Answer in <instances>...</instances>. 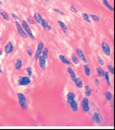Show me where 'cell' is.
<instances>
[{
  "label": "cell",
  "mask_w": 115,
  "mask_h": 130,
  "mask_svg": "<svg viewBox=\"0 0 115 130\" xmlns=\"http://www.w3.org/2000/svg\"><path fill=\"white\" fill-rule=\"evenodd\" d=\"M2 73V70L1 68V66H0V74H1Z\"/></svg>",
  "instance_id": "42"
},
{
  "label": "cell",
  "mask_w": 115,
  "mask_h": 130,
  "mask_svg": "<svg viewBox=\"0 0 115 130\" xmlns=\"http://www.w3.org/2000/svg\"><path fill=\"white\" fill-rule=\"evenodd\" d=\"M82 108L85 113H87L90 111L89 100L87 97L84 98L82 100Z\"/></svg>",
  "instance_id": "5"
},
{
  "label": "cell",
  "mask_w": 115,
  "mask_h": 130,
  "mask_svg": "<svg viewBox=\"0 0 115 130\" xmlns=\"http://www.w3.org/2000/svg\"><path fill=\"white\" fill-rule=\"evenodd\" d=\"M82 17H83V19L88 23L89 24H91L92 23V22L90 19L89 16L88 15V14L86 13H83L82 14Z\"/></svg>",
  "instance_id": "29"
},
{
  "label": "cell",
  "mask_w": 115,
  "mask_h": 130,
  "mask_svg": "<svg viewBox=\"0 0 115 130\" xmlns=\"http://www.w3.org/2000/svg\"><path fill=\"white\" fill-rule=\"evenodd\" d=\"M67 103L69 105L71 102L75 100V94L73 92H69L67 93L66 96Z\"/></svg>",
  "instance_id": "11"
},
{
  "label": "cell",
  "mask_w": 115,
  "mask_h": 130,
  "mask_svg": "<svg viewBox=\"0 0 115 130\" xmlns=\"http://www.w3.org/2000/svg\"><path fill=\"white\" fill-rule=\"evenodd\" d=\"M41 25L42 26L43 29L45 30H47L49 31L51 29V27L49 25L48 22L46 21V20H45L44 18L42 20Z\"/></svg>",
  "instance_id": "20"
},
{
  "label": "cell",
  "mask_w": 115,
  "mask_h": 130,
  "mask_svg": "<svg viewBox=\"0 0 115 130\" xmlns=\"http://www.w3.org/2000/svg\"><path fill=\"white\" fill-rule=\"evenodd\" d=\"M15 25L16 28V30L17 31L18 33V34L24 39H27L28 37L27 34L26 33V32L25 31L24 29H23V28L22 27V26H21V25L19 24V23L17 21H16L15 22Z\"/></svg>",
  "instance_id": "3"
},
{
  "label": "cell",
  "mask_w": 115,
  "mask_h": 130,
  "mask_svg": "<svg viewBox=\"0 0 115 130\" xmlns=\"http://www.w3.org/2000/svg\"><path fill=\"white\" fill-rule=\"evenodd\" d=\"M96 71L97 72V74L99 77H103L105 75V71L101 67H98L96 68Z\"/></svg>",
  "instance_id": "26"
},
{
  "label": "cell",
  "mask_w": 115,
  "mask_h": 130,
  "mask_svg": "<svg viewBox=\"0 0 115 130\" xmlns=\"http://www.w3.org/2000/svg\"><path fill=\"white\" fill-rule=\"evenodd\" d=\"M92 120L93 121V122L96 124H99L101 122L99 115L97 112H94L93 114L92 117Z\"/></svg>",
  "instance_id": "15"
},
{
  "label": "cell",
  "mask_w": 115,
  "mask_h": 130,
  "mask_svg": "<svg viewBox=\"0 0 115 130\" xmlns=\"http://www.w3.org/2000/svg\"><path fill=\"white\" fill-rule=\"evenodd\" d=\"M94 83L96 86H99L100 84V81H99V79H95L94 80Z\"/></svg>",
  "instance_id": "40"
},
{
  "label": "cell",
  "mask_w": 115,
  "mask_h": 130,
  "mask_svg": "<svg viewBox=\"0 0 115 130\" xmlns=\"http://www.w3.org/2000/svg\"><path fill=\"white\" fill-rule=\"evenodd\" d=\"M83 68L86 76L88 77H90L91 75V72L89 66L88 64H85L83 65Z\"/></svg>",
  "instance_id": "21"
},
{
  "label": "cell",
  "mask_w": 115,
  "mask_h": 130,
  "mask_svg": "<svg viewBox=\"0 0 115 130\" xmlns=\"http://www.w3.org/2000/svg\"><path fill=\"white\" fill-rule=\"evenodd\" d=\"M14 50V47L13 46L12 43L11 41H9L6 45L5 46L4 48V51L6 54H10L11 53H12Z\"/></svg>",
  "instance_id": "10"
},
{
  "label": "cell",
  "mask_w": 115,
  "mask_h": 130,
  "mask_svg": "<svg viewBox=\"0 0 115 130\" xmlns=\"http://www.w3.org/2000/svg\"><path fill=\"white\" fill-rule=\"evenodd\" d=\"M26 52H27V54L30 57H32L33 56V52L32 48L30 47H28Z\"/></svg>",
  "instance_id": "36"
},
{
  "label": "cell",
  "mask_w": 115,
  "mask_h": 130,
  "mask_svg": "<svg viewBox=\"0 0 115 130\" xmlns=\"http://www.w3.org/2000/svg\"><path fill=\"white\" fill-rule=\"evenodd\" d=\"M102 51L105 55L109 57L111 55V48L107 42L105 41L102 42Z\"/></svg>",
  "instance_id": "7"
},
{
  "label": "cell",
  "mask_w": 115,
  "mask_h": 130,
  "mask_svg": "<svg viewBox=\"0 0 115 130\" xmlns=\"http://www.w3.org/2000/svg\"><path fill=\"white\" fill-rule=\"evenodd\" d=\"M76 53L79 60L83 63H87L88 62L87 59L84 54L83 51L79 48H77L76 49Z\"/></svg>",
  "instance_id": "8"
},
{
  "label": "cell",
  "mask_w": 115,
  "mask_h": 130,
  "mask_svg": "<svg viewBox=\"0 0 115 130\" xmlns=\"http://www.w3.org/2000/svg\"><path fill=\"white\" fill-rule=\"evenodd\" d=\"M31 80L29 77L20 76L18 78V84L19 86L28 85L31 83Z\"/></svg>",
  "instance_id": "4"
},
{
  "label": "cell",
  "mask_w": 115,
  "mask_h": 130,
  "mask_svg": "<svg viewBox=\"0 0 115 130\" xmlns=\"http://www.w3.org/2000/svg\"><path fill=\"white\" fill-rule=\"evenodd\" d=\"M58 58L59 59L61 60V61L65 65H71V63L64 56V55L60 54L59 55Z\"/></svg>",
  "instance_id": "16"
},
{
  "label": "cell",
  "mask_w": 115,
  "mask_h": 130,
  "mask_svg": "<svg viewBox=\"0 0 115 130\" xmlns=\"http://www.w3.org/2000/svg\"><path fill=\"white\" fill-rule=\"evenodd\" d=\"M17 97L20 108L23 110H26L28 109L27 99L26 95L22 93H17Z\"/></svg>",
  "instance_id": "1"
},
{
  "label": "cell",
  "mask_w": 115,
  "mask_h": 130,
  "mask_svg": "<svg viewBox=\"0 0 115 130\" xmlns=\"http://www.w3.org/2000/svg\"><path fill=\"white\" fill-rule=\"evenodd\" d=\"M92 90L91 89L89 85H86L85 86V93L87 97H89L91 95V92Z\"/></svg>",
  "instance_id": "24"
},
{
  "label": "cell",
  "mask_w": 115,
  "mask_h": 130,
  "mask_svg": "<svg viewBox=\"0 0 115 130\" xmlns=\"http://www.w3.org/2000/svg\"><path fill=\"white\" fill-rule=\"evenodd\" d=\"M57 23H58V25H59V26L61 27L62 29L63 30L64 34H66L68 32V31H69L68 28L63 21H62L61 20H58Z\"/></svg>",
  "instance_id": "14"
},
{
  "label": "cell",
  "mask_w": 115,
  "mask_h": 130,
  "mask_svg": "<svg viewBox=\"0 0 115 130\" xmlns=\"http://www.w3.org/2000/svg\"></svg>",
  "instance_id": "45"
},
{
  "label": "cell",
  "mask_w": 115,
  "mask_h": 130,
  "mask_svg": "<svg viewBox=\"0 0 115 130\" xmlns=\"http://www.w3.org/2000/svg\"><path fill=\"white\" fill-rule=\"evenodd\" d=\"M108 68L109 71L110 72V73L112 75H114V66L110 64V65H108Z\"/></svg>",
  "instance_id": "33"
},
{
  "label": "cell",
  "mask_w": 115,
  "mask_h": 130,
  "mask_svg": "<svg viewBox=\"0 0 115 130\" xmlns=\"http://www.w3.org/2000/svg\"><path fill=\"white\" fill-rule=\"evenodd\" d=\"M0 15L2 17V18L6 21H9L10 20V18L8 15V14L5 12L0 10Z\"/></svg>",
  "instance_id": "23"
},
{
  "label": "cell",
  "mask_w": 115,
  "mask_h": 130,
  "mask_svg": "<svg viewBox=\"0 0 115 130\" xmlns=\"http://www.w3.org/2000/svg\"><path fill=\"white\" fill-rule=\"evenodd\" d=\"M3 55V52L1 51V50H0V56H2Z\"/></svg>",
  "instance_id": "41"
},
{
  "label": "cell",
  "mask_w": 115,
  "mask_h": 130,
  "mask_svg": "<svg viewBox=\"0 0 115 130\" xmlns=\"http://www.w3.org/2000/svg\"><path fill=\"white\" fill-rule=\"evenodd\" d=\"M75 85L78 88H82L83 87V83L82 80L79 77H76L73 81Z\"/></svg>",
  "instance_id": "17"
},
{
  "label": "cell",
  "mask_w": 115,
  "mask_h": 130,
  "mask_svg": "<svg viewBox=\"0 0 115 130\" xmlns=\"http://www.w3.org/2000/svg\"><path fill=\"white\" fill-rule=\"evenodd\" d=\"M33 18L38 24L41 25L43 18L39 13H38V12L35 13L33 15Z\"/></svg>",
  "instance_id": "19"
},
{
  "label": "cell",
  "mask_w": 115,
  "mask_h": 130,
  "mask_svg": "<svg viewBox=\"0 0 115 130\" xmlns=\"http://www.w3.org/2000/svg\"><path fill=\"white\" fill-rule=\"evenodd\" d=\"M53 11L57 14H58L60 15H62V16H64L65 15V13L64 12H63L62 11H61V10L57 9V8H55L53 9Z\"/></svg>",
  "instance_id": "32"
},
{
  "label": "cell",
  "mask_w": 115,
  "mask_h": 130,
  "mask_svg": "<svg viewBox=\"0 0 115 130\" xmlns=\"http://www.w3.org/2000/svg\"><path fill=\"white\" fill-rule=\"evenodd\" d=\"M70 11L71 12H73V13H77L78 12V11H77V10L76 9V8H75L73 5H71L70 7Z\"/></svg>",
  "instance_id": "38"
},
{
  "label": "cell",
  "mask_w": 115,
  "mask_h": 130,
  "mask_svg": "<svg viewBox=\"0 0 115 130\" xmlns=\"http://www.w3.org/2000/svg\"><path fill=\"white\" fill-rule=\"evenodd\" d=\"M71 60L72 62L75 64V65H77L78 64V59L75 55H72L71 58Z\"/></svg>",
  "instance_id": "31"
},
{
  "label": "cell",
  "mask_w": 115,
  "mask_h": 130,
  "mask_svg": "<svg viewBox=\"0 0 115 130\" xmlns=\"http://www.w3.org/2000/svg\"><path fill=\"white\" fill-rule=\"evenodd\" d=\"M102 2H103V4H104V5L107 9H108L110 11H111L112 12H114V7H112L110 4V3L108 2V1L107 0H102Z\"/></svg>",
  "instance_id": "22"
},
{
  "label": "cell",
  "mask_w": 115,
  "mask_h": 130,
  "mask_svg": "<svg viewBox=\"0 0 115 130\" xmlns=\"http://www.w3.org/2000/svg\"><path fill=\"white\" fill-rule=\"evenodd\" d=\"M67 71H68V73H69V74L71 78V80L72 81V82H73L74 81V80L77 77L74 71L71 66H68L67 68Z\"/></svg>",
  "instance_id": "12"
},
{
  "label": "cell",
  "mask_w": 115,
  "mask_h": 130,
  "mask_svg": "<svg viewBox=\"0 0 115 130\" xmlns=\"http://www.w3.org/2000/svg\"><path fill=\"white\" fill-rule=\"evenodd\" d=\"M23 64V60L18 58L16 59V62L15 63V68L16 70H19L21 69V68L22 67Z\"/></svg>",
  "instance_id": "13"
},
{
  "label": "cell",
  "mask_w": 115,
  "mask_h": 130,
  "mask_svg": "<svg viewBox=\"0 0 115 130\" xmlns=\"http://www.w3.org/2000/svg\"><path fill=\"white\" fill-rule=\"evenodd\" d=\"M1 5H2V2L1 1V0H0V6Z\"/></svg>",
  "instance_id": "43"
},
{
  "label": "cell",
  "mask_w": 115,
  "mask_h": 130,
  "mask_svg": "<svg viewBox=\"0 0 115 130\" xmlns=\"http://www.w3.org/2000/svg\"><path fill=\"white\" fill-rule=\"evenodd\" d=\"M104 96L108 101H111L113 99V94L110 91H106L104 93Z\"/></svg>",
  "instance_id": "27"
},
{
  "label": "cell",
  "mask_w": 115,
  "mask_h": 130,
  "mask_svg": "<svg viewBox=\"0 0 115 130\" xmlns=\"http://www.w3.org/2000/svg\"><path fill=\"white\" fill-rule=\"evenodd\" d=\"M44 48V43L43 41L39 42L38 44L36 51L34 55V59L36 60H38V57L41 55L42 51Z\"/></svg>",
  "instance_id": "6"
},
{
  "label": "cell",
  "mask_w": 115,
  "mask_h": 130,
  "mask_svg": "<svg viewBox=\"0 0 115 130\" xmlns=\"http://www.w3.org/2000/svg\"><path fill=\"white\" fill-rule=\"evenodd\" d=\"M38 65L39 66L40 68L42 70L44 71L46 68V64H47V61L42 55H40L38 57Z\"/></svg>",
  "instance_id": "9"
},
{
  "label": "cell",
  "mask_w": 115,
  "mask_h": 130,
  "mask_svg": "<svg viewBox=\"0 0 115 130\" xmlns=\"http://www.w3.org/2000/svg\"><path fill=\"white\" fill-rule=\"evenodd\" d=\"M90 18H91L93 20L96 21V22H99L100 20V18L99 16L95 14H92L89 15Z\"/></svg>",
  "instance_id": "30"
},
{
  "label": "cell",
  "mask_w": 115,
  "mask_h": 130,
  "mask_svg": "<svg viewBox=\"0 0 115 130\" xmlns=\"http://www.w3.org/2000/svg\"><path fill=\"white\" fill-rule=\"evenodd\" d=\"M44 0L45 1H47V2H49L50 1V0Z\"/></svg>",
  "instance_id": "44"
},
{
  "label": "cell",
  "mask_w": 115,
  "mask_h": 130,
  "mask_svg": "<svg viewBox=\"0 0 115 130\" xmlns=\"http://www.w3.org/2000/svg\"><path fill=\"white\" fill-rule=\"evenodd\" d=\"M22 26L24 29L25 31L26 32V33L27 34L28 36L30 37V38L33 40H35L36 38L35 36L33 35V33L31 29V28L29 27L28 23L25 20H23L22 21Z\"/></svg>",
  "instance_id": "2"
},
{
  "label": "cell",
  "mask_w": 115,
  "mask_h": 130,
  "mask_svg": "<svg viewBox=\"0 0 115 130\" xmlns=\"http://www.w3.org/2000/svg\"><path fill=\"white\" fill-rule=\"evenodd\" d=\"M104 77L105 79V80L106 81V83H107L108 86V87L111 86V83H110V76L109 72L105 71Z\"/></svg>",
  "instance_id": "25"
},
{
  "label": "cell",
  "mask_w": 115,
  "mask_h": 130,
  "mask_svg": "<svg viewBox=\"0 0 115 130\" xmlns=\"http://www.w3.org/2000/svg\"><path fill=\"white\" fill-rule=\"evenodd\" d=\"M71 109L73 112H77L78 110V106L77 101L75 100L69 105Z\"/></svg>",
  "instance_id": "18"
},
{
  "label": "cell",
  "mask_w": 115,
  "mask_h": 130,
  "mask_svg": "<svg viewBox=\"0 0 115 130\" xmlns=\"http://www.w3.org/2000/svg\"><path fill=\"white\" fill-rule=\"evenodd\" d=\"M11 16L14 19H16V20H20L19 18L18 17L17 15H16V14L15 13H11Z\"/></svg>",
  "instance_id": "39"
},
{
  "label": "cell",
  "mask_w": 115,
  "mask_h": 130,
  "mask_svg": "<svg viewBox=\"0 0 115 130\" xmlns=\"http://www.w3.org/2000/svg\"><path fill=\"white\" fill-rule=\"evenodd\" d=\"M26 72H27V75L29 77H32V76L33 75V71H32V69L31 68V67H28L26 68Z\"/></svg>",
  "instance_id": "34"
},
{
  "label": "cell",
  "mask_w": 115,
  "mask_h": 130,
  "mask_svg": "<svg viewBox=\"0 0 115 130\" xmlns=\"http://www.w3.org/2000/svg\"><path fill=\"white\" fill-rule=\"evenodd\" d=\"M97 61H98V63L101 66H103L105 64V62L104 60L102 59V58L100 56H98L97 57Z\"/></svg>",
  "instance_id": "35"
},
{
  "label": "cell",
  "mask_w": 115,
  "mask_h": 130,
  "mask_svg": "<svg viewBox=\"0 0 115 130\" xmlns=\"http://www.w3.org/2000/svg\"><path fill=\"white\" fill-rule=\"evenodd\" d=\"M42 56L43 57L46 59H49V49L47 48H44L43 51H42Z\"/></svg>",
  "instance_id": "28"
},
{
  "label": "cell",
  "mask_w": 115,
  "mask_h": 130,
  "mask_svg": "<svg viewBox=\"0 0 115 130\" xmlns=\"http://www.w3.org/2000/svg\"><path fill=\"white\" fill-rule=\"evenodd\" d=\"M27 21L31 25H34L35 24V21L33 19V18L31 17H29L27 18Z\"/></svg>",
  "instance_id": "37"
}]
</instances>
